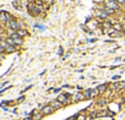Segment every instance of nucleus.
Instances as JSON below:
<instances>
[{"label": "nucleus", "instance_id": "obj_1", "mask_svg": "<svg viewBox=\"0 0 125 120\" xmlns=\"http://www.w3.org/2000/svg\"><path fill=\"white\" fill-rule=\"evenodd\" d=\"M10 20H12V16L5 11H1L0 12V23H3V25H6Z\"/></svg>", "mask_w": 125, "mask_h": 120}, {"label": "nucleus", "instance_id": "obj_2", "mask_svg": "<svg viewBox=\"0 0 125 120\" xmlns=\"http://www.w3.org/2000/svg\"><path fill=\"white\" fill-rule=\"evenodd\" d=\"M104 4H105V6H107V8L113 9V10H116V9L119 8V4L115 1V0H105Z\"/></svg>", "mask_w": 125, "mask_h": 120}, {"label": "nucleus", "instance_id": "obj_3", "mask_svg": "<svg viewBox=\"0 0 125 120\" xmlns=\"http://www.w3.org/2000/svg\"><path fill=\"white\" fill-rule=\"evenodd\" d=\"M6 26H8V28H10V30H15V31H17L19 30V22L16 21V20H10L8 23H6Z\"/></svg>", "mask_w": 125, "mask_h": 120}, {"label": "nucleus", "instance_id": "obj_4", "mask_svg": "<svg viewBox=\"0 0 125 120\" xmlns=\"http://www.w3.org/2000/svg\"><path fill=\"white\" fill-rule=\"evenodd\" d=\"M53 108H52V105L49 104V105H44L42 109H41V111H42V114L43 115H48V114H52L53 113Z\"/></svg>", "mask_w": 125, "mask_h": 120}, {"label": "nucleus", "instance_id": "obj_5", "mask_svg": "<svg viewBox=\"0 0 125 120\" xmlns=\"http://www.w3.org/2000/svg\"><path fill=\"white\" fill-rule=\"evenodd\" d=\"M58 100L64 105V104H68L69 103V94H60L58 97Z\"/></svg>", "mask_w": 125, "mask_h": 120}, {"label": "nucleus", "instance_id": "obj_6", "mask_svg": "<svg viewBox=\"0 0 125 120\" xmlns=\"http://www.w3.org/2000/svg\"><path fill=\"white\" fill-rule=\"evenodd\" d=\"M50 105H52V108H53L54 110H56V109L61 108V105H62V104H61V103H60V102L56 99V100H53V102L50 103Z\"/></svg>", "mask_w": 125, "mask_h": 120}, {"label": "nucleus", "instance_id": "obj_7", "mask_svg": "<svg viewBox=\"0 0 125 120\" xmlns=\"http://www.w3.org/2000/svg\"><path fill=\"white\" fill-rule=\"evenodd\" d=\"M83 99H86V97H85V94H83V93H76V94L74 96V100H75V102L83 100Z\"/></svg>", "mask_w": 125, "mask_h": 120}, {"label": "nucleus", "instance_id": "obj_8", "mask_svg": "<svg viewBox=\"0 0 125 120\" xmlns=\"http://www.w3.org/2000/svg\"><path fill=\"white\" fill-rule=\"evenodd\" d=\"M42 116H43V114H42V111H33V115H32V120H41L42 119Z\"/></svg>", "mask_w": 125, "mask_h": 120}, {"label": "nucleus", "instance_id": "obj_9", "mask_svg": "<svg viewBox=\"0 0 125 120\" xmlns=\"http://www.w3.org/2000/svg\"><path fill=\"white\" fill-rule=\"evenodd\" d=\"M16 33H17L19 37H21V38H23L25 36H27V31H26L25 28H20V30H17Z\"/></svg>", "mask_w": 125, "mask_h": 120}, {"label": "nucleus", "instance_id": "obj_10", "mask_svg": "<svg viewBox=\"0 0 125 120\" xmlns=\"http://www.w3.org/2000/svg\"><path fill=\"white\" fill-rule=\"evenodd\" d=\"M14 51H16V45L8 44V47L5 48V53H14Z\"/></svg>", "mask_w": 125, "mask_h": 120}, {"label": "nucleus", "instance_id": "obj_11", "mask_svg": "<svg viewBox=\"0 0 125 120\" xmlns=\"http://www.w3.org/2000/svg\"><path fill=\"white\" fill-rule=\"evenodd\" d=\"M107 88H108L107 85H101V86L97 87V91H98V93H104L107 91Z\"/></svg>", "mask_w": 125, "mask_h": 120}, {"label": "nucleus", "instance_id": "obj_12", "mask_svg": "<svg viewBox=\"0 0 125 120\" xmlns=\"http://www.w3.org/2000/svg\"><path fill=\"white\" fill-rule=\"evenodd\" d=\"M103 28H104V32H107L109 28H112L110 22H103Z\"/></svg>", "mask_w": 125, "mask_h": 120}, {"label": "nucleus", "instance_id": "obj_13", "mask_svg": "<svg viewBox=\"0 0 125 120\" xmlns=\"http://www.w3.org/2000/svg\"><path fill=\"white\" fill-rule=\"evenodd\" d=\"M98 16H99L101 19H105V17H108V14H107L105 11H99V12H98Z\"/></svg>", "mask_w": 125, "mask_h": 120}, {"label": "nucleus", "instance_id": "obj_14", "mask_svg": "<svg viewBox=\"0 0 125 120\" xmlns=\"http://www.w3.org/2000/svg\"><path fill=\"white\" fill-rule=\"evenodd\" d=\"M113 27H114V30H115V31H119V32L123 30V25H120V23H115Z\"/></svg>", "mask_w": 125, "mask_h": 120}, {"label": "nucleus", "instance_id": "obj_15", "mask_svg": "<svg viewBox=\"0 0 125 120\" xmlns=\"http://www.w3.org/2000/svg\"><path fill=\"white\" fill-rule=\"evenodd\" d=\"M77 120H86V115L85 114H80L77 116Z\"/></svg>", "mask_w": 125, "mask_h": 120}, {"label": "nucleus", "instance_id": "obj_16", "mask_svg": "<svg viewBox=\"0 0 125 120\" xmlns=\"http://www.w3.org/2000/svg\"><path fill=\"white\" fill-rule=\"evenodd\" d=\"M123 88H125V82H120L119 83V90H123Z\"/></svg>", "mask_w": 125, "mask_h": 120}, {"label": "nucleus", "instance_id": "obj_17", "mask_svg": "<svg viewBox=\"0 0 125 120\" xmlns=\"http://www.w3.org/2000/svg\"><path fill=\"white\" fill-rule=\"evenodd\" d=\"M116 3L119 5H125V0H116Z\"/></svg>", "mask_w": 125, "mask_h": 120}, {"label": "nucleus", "instance_id": "obj_18", "mask_svg": "<svg viewBox=\"0 0 125 120\" xmlns=\"http://www.w3.org/2000/svg\"><path fill=\"white\" fill-rule=\"evenodd\" d=\"M3 51H5V49H4V47L1 45V43H0V53H3Z\"/></svg>", "mask_w": 125, "mask_h": 120}, {"label": "nucleus", "instance_id": "obj_19", "mask_svg": "<svg viewBox=\"0 0 125 120\" xmlns=\"http://www.w3.org/2000/svg\"><path fill=\"white\" fill-rule=\"evenodd\" d=\"M77 116H71V118H69V119H66V120H75Z\"/></svg>", "mask_w": 125, "mask_h": 120}, {"label": "nucleus", "instance_id": "obj_20", "mask_svg": "<svg viewBox=\"0 0 125 120\" xmlns=\"http://www.w3.org/2000/svg\"><path fill=\"white\" fill-rule=\"evenodd\" d=\"M123 30H124V31H125V23H124V25H123Z\"/></svg>", "mask_w": 125, "mask_h": 120}]
</instances>
